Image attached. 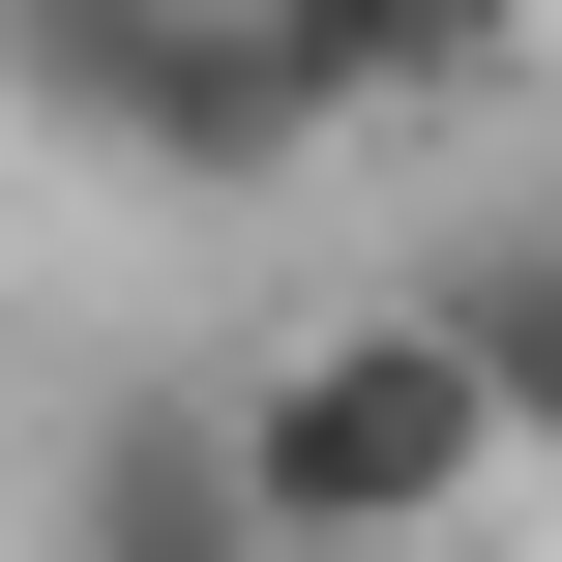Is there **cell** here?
I'll use <instances>...</instances> for the list:
<instances>
[{
	"instance_id": "6da1fadb",
	"label": "cell",
	"mask_w": 562,
	"mask_h": 562,
	"mask_svg": "<svg viewBox=\"0 0 562 562\" xmlns=\"http://www.w3.org/2000/svg\"><path fill=\"white\" fill-rule=\"evenodd\" d=\"M237 445H267L296 562H445L504 474H533V415H504V356H474V296H445V267H415V296H326V326L237 385Z\"/></svg>"
},
{
	"instance_id": "277c9868",
	"label": "cell",
	"mask_w": 562,
	"mask_h": 562,
	"mask_svg": "<svg viewBox=\"0 0 562 562\" xmlns=\"http://www.w3.org/2000/svg\"><path fill=\"white\" fill-rule=\"evenodd\" d=\"M267 30L326 89V148H415V119H504L533 89V0H267Z\"/></svg>"
},
{
	"instance_id": "5b68a950",
	"label": "cell",
	"mask_w": 562,
	"mask_h": 562,
	"mask_svg": "<svg viewBox=\"0 0 562 562\" xmlns=\"http://www.w3.org/2000/svg\"><path fill=\"white\" fill-rule=\"evenodd\" d=\"M445 296H474V356H504V415H533V474H562V207H504Z\"/></svg>"
},
{
	"instance_id": "3957f363",
	"label": "cell",
	"mask_w": 562,
	"mask_h": 562,
	"mask_svg": "<svg viewBox=\"0 0 562 562\" xmlns=\"http://www.w3.org/2000/svg\"><path fill=\"white\" fill-rule=\"evenodd\" d=\"M30 562H296V504H267L237 385H119V415L59 445V504H30Z\"/></svg>"
},
{
	"instance_id": "7a4b0ae2",
	"label": "cell",
	"mask_w": 562,
	"mask_h": 562,
	"mask_svg": "<svg viewBox=\"0 0 562 562\" xmlns=\"http://www.w3.org/2000/svg\"><path fill=\"white\" fill-rule=\"evenodd\" d=\"M0 119L89 148V178H148V207H267L326 148V89H296L267 0H0Z\"/></svg>"
}]
</instances>
